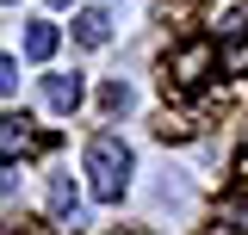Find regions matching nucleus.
Here are the masks:
<instances>
[{
    "instance_id": "2",
    "label": "nucleus",
    "mask_w": 248,
    "mask_h": 235,
    "mask_svg": "<svg viewBox=\"0 0 248 235\" xmlns=\"http://www.w3.org/2000/svg\"><path fill=\"white\" fill-rule=\"evenodd\" d=\"M211 44H186L180 56H174V68H168V74H174V87H199V81H205V74H211Z\"/></svg>"
},
{
    "instance_id": "4",
    "label": "nucleus",
    "mask_w": 248,
    "mask_h": 235,
    "mask_svg": "<svg viewBox=\"0 0 248 235\" xmlns=\"http://www.w3.org/2000/svg\"><path fill=\"white\" fill-rule=\"evenodd\" d=\"M50 210H56V223H68V229H75V210H81V198H75V179H68V174L50 179Z\"/></svg>"
},
{
    "instance_id": "11",
    "label": "nucleus",
    "mask_w": 248,
    "mask_h": 235,
    "mask_svg": "<svg viewBox=\"0 0 248 235\" xmlns=\"http://www.w3.org/2000/svg\"><path fill=\"white\" fill-rule=\"evenodd\" d=\"M50 6H68V0H50Z\"/></svg>"
},
{
    "instance_id": "9",
    "label": "nucleus",
    "mask_w": 248,
    "mask_h": 235,
    "mask_svg": "<svg viewBox=\"0 0 248 235\" xmlns=\"http://www.w3.org/2000/svg\"><path fill=\"white\" fill-rule=\"evenodd\" d=\"M6 148H25V118H6Z\"/></svg>"
},
{
    "instance_id": "6",
    "label": "nucleus",
    "mask_w": 248,
    "mask_h": 235,
    "mask_svg": "<svg viewBox=\"0 0 248 235\" xmlns=\"http://www.w3.org/2000/svg\"><path fill=\"white\" fill-rule=\"evenodd\" d=\"M25 56H31V62L56 56V25H25Z\"/></svg>"
},
{
    "instance_id": "1",
    "label": "nucleus",
    "mask_w": 248,
    "mask_h": 235,
    "mask_svg": "<svg viewBox=\"0 0 248 235\" xmlns=\"http://www.w3.org/2000/svg\"><path fill=\"white\" fill-rule=\"evenodd\" d=\"M87 186L99 205H118V192L130 186V148L118 136H93L87 143Z\"/></svg>"
},
{
    "instance_id": "5",
    "label": "nucleus",
    "mask_w": 248,
    "mask_h": 235,
    "mask_svg": "<svg viewBox=\"0 0 248 235\" xmlns=\"http://www.w3.org/2000/svg\"><path fill=\"white\" fill-rule=\"evenodd\" d=\"M75 37H81V44H87V50H99V44H106V37H112V19H106V13H99V6H87V13H81V19H75Z\"/></svg>"
},
{
    "instance_id": "12",
    "label": "nucleus",
    "mask_w": 248,
    "mask_h": 235,
    "mask_svg": "<svg viewBox=\"0 0 248 235\" xmlns=\"http://www.w3.org/2000/svg\"><path fill=\"white\" fill-rule=\"evenodd\" d=\"M6 6H19V0H6Z\"/></svg>"
},
{
    "instance_id": "7",
    "label": "nucleus",
    "mask_w": 248,
    "mask_h": 235,
    "mask_svg": "<svg viewBox=\"0 0 248 235\" xmlns=\"http://www.w3.org/2000/svg\"><path fill=\"white\" fill-rule=\"evenodd\" d=\"M99 105H106V112H124V105H130V87H124V81H106V87H99Z\"/></svg>"
},
{
    "instance_id": "8",
    "label": "nucleus",
    "mask_w": 248,
    "mask_h": 235,
    "mask_svg": "<svg viewBox=\"0 0 248 235\" xmlns=\"http://www.w3.org/2000/svg\"><path fill=\"white\" fill-rule=\"evenodd\" d=\"M223 217H230V229H236V235H248V198H236Z\"/></svg>"
},
{
    "instance_id": "3",
    "label": "nucleus",
    "mask_w": 248,
    "mask_h": 235,
    "mask_svg": "<svg viewBox=\"0 0 248 235\" xmlns=\"http://www.w3.org/2000/svg\"><path fill=\"white\" fill-rule=\"evenodd\" d=\"M44 99H50V112H75L81 105V81L75 74H50L44 81Z\"/></svg>"
},
{
    "instance_id": "10",
    "label": "nucleus",
    "mask_w": 248,
    "mask_h": 235,
    "mask_svg": "<svg viewBox=\"0 0 248 235\" xmlns=\"http://www.w3.org/2000/svg\"><path fill=\"white\" fill-rule=\"evenodd\" d=\"M230 68H248V44H236V50H230Z\"/></svg>"
}]
</instances>
